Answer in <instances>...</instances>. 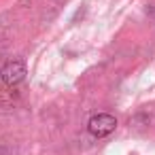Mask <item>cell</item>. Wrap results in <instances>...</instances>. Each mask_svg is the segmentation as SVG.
Here are the masks:
<instances>
[{
    "instance_id": "obj_1",
    "label": "cell",
    "mask_w": 155,
    "mask_h": 155,
    "mask_svg": "<svg viewBox=\"0 0 155 155\" xmlns=\"http://www.w3.org/2000/svg\"><path fill=\"white\" fill-rule=\"evenodd\" d=\"M115 127H117V119H115L113 115H108V113H98V115H94V117L89 119V123H87L89 134L96 136V138L108 136Z\"/></svg>"
},
{
    "instance_id": "obj_2",
    "label": "cell",
    "mask_w": 155,
    "mask_h": 155,
    "mask_svg": "<svg viewBox=\"0 0 155 155\" xmlns=\"http://www.w3.org/2000/svg\"><path fill=\"white\" fill-rule=\"evenodd\" d=\"M0 79H2L5 85L15 87V85H19L26 79V66L19 60H11V62H7L2 66V70H0Z\"/></svg>"
}]
</instances>
